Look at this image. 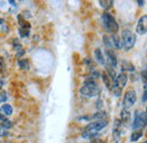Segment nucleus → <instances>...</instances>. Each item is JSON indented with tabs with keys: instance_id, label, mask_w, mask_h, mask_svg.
<instances>
[{
	"instance_id": "30",
	"label": "nucleus",
	"mask_w": 147,
	"mask_h": 143,
	"mask_svg": "<svg viewBox=\"0 0 147 143\" xmlns=\"http://www.w3.org/2000/svg\"><path fill=\"white\" fill-rule=\"evenodd\" d=\"M5 25V20H3V18H0V25Z\"/></svg>"
},
{
	"instance_id": "7",
	"label": "nucleus",
	"mask_w": 147,
	"mask_h": 143,
	"mask_svg": "<svg viewBox=\"0 0 147 143\" xmlns=\"http://www.w3.org/2000/svg\"><path fill=\"white\" fill-rule=\"evenodd\" d=\"M136 32L140 35L146 34L147 33V15H143L139 18L138 23H137V27H136Z\"/></svg>"
},
{
	"instance_id": "1",
	"label": "nucleus",
	"mask_w": 147,
	"mask_h": 143,
	"mask_svg": "<svg viewBox=\"0 0 147 143\" xmlns=\"http://www.w3.org/2000/svg\"><path fill=\"white\" fill-rule=\"evenodd\" d=\"M79 92H80V94H82V95H84V97L93 98V97L98 95V93H100V89H98L97 84L95 83V81H94L92 77L90 76V78H87V80L85 81L84 85L80 88Z\"/></svg>"
},
{
	"instance_id": "19",
	"label": "nucleus",
	"mask_w": 147,
	"mask_h": 143,
	"mask_svg": "<svg viewBox=\"0 0 147 143\" xmlns=\"http://www.w3.org/2000/svg\"><path fill=\"white\" fill-rule=\"evenodd\" d=\"M98 3H100L101 7H103V8H105V9H109V8L112 7L113 1H112V0H100Z\"/></svg>"
},
{
	"instance_id": "15",
	"label": "nucleus",
	"mask_w": 147,
	"mask_h": 143,
	"mask_svg": "<svg viewBox=\"0 0 147 143\" xmlns=\"http://www.w3.org/2000/svg\"><path fill=\"white\" fill-rule=\"evenodd\" d=\"M108 116V114L105 111H98L96 114H94L92 116V119H95V121H104V118Z\"/></svg>"
},
{
	"instance_id": "31",
	"label": "nucleus",
	"mask_w": 147,
	"mask_h": 143,
	"mask_svg": "<svg viewBox=\"0 0 147 143\" xmlns=\"http://www.w3.org/2000/svg\"><path fill=\"white\" fill-rule=\"evenodd\" d=\"M2 86H3V81H1V80H0V90L2 89Z\"/></svg>"
},
{
	"instance_id": "26",
	"label": "nucleus",
	"mask_w": 147,
	"mask_h": 143,
	"mask_svg": "<svg viewBox=\"0 0 147 143\" xmlns=\"http://www.w3.org/2000/svg\"><path fill=\"white\" fill-rule=\"evenodd\" d=\"M6 99H7V97H6V92L1 93V94H0V101H6Z\"/></svg>"
},
{
	"instance_id": "22",
	"label": "nucleus",
	"mask_w": 147,
	"mask_h": 143,
	"mask_svg": "<svg viewBox=\"0 0 147 143\" xmlns=\"http://www.w3.org/2000/svg\"><path fill=\"white\" fill-rule=\"evenodd\" d=\"M103 41H104V44L108 47V49H111L112 48V44H111V40H110V36L108 35H104L103 36Z\"/></svg>"
},
{
	"instance_id": "16",
	"label": "nucleus",
	"mask_w": 147,
	"mask_h": 143,
	"mask_svg": "<svg viewBox=\"0 0 147 143\" xmlns=\"http://www.w3.org/2000/svg\"><path fill=\"white\" fill-rule=\"evenodd\" d=\"M143 131H135L132 134H131V136H130V141L131 142H136V141H138L142 136H143Z\"/></svg>"
},
{
	"instance_id": "12",
	"label": "nucleus",
	"mask_w": 147,
	"mask_h": 143,
	"mask_svg": "<svg viewBox=\"0 0 147 143\" xmlns=\"http://www.w3.org/2000/svg\"><path fill=\"white\" fill-rule=\"evenodd\" d=\"M120 118H121V123L122 124H128L130 122V112L127 109H122L121 114H120Z\"/></svg>"
},
{
	"instance_id": "32",
	"label": "nucleus",
	"mask_w": 147,
	"mask_h": 143,
	"mask_svg": "<svg viewBox=\"0 0 147 143\" xmlns=\"http://www.w3.org/2000/svg\"><path fill=\"white\" fill-rule=\"evenodd\" d=\"M97 143H102V142H101V141H97Z\"/></svg>"
},
{
	"instance_id": "9",
	"label": "nucleus",
	"mask_w": 147,
	"mask_h": 143,
	"mask_svg": "<svg viewBox=\"0 0 147 143\" xmlns=\"http://www.w3.org/2000/svg\"><path fill=\"white\" fill-rule=\"evenodd\" d=\"M127 82H128V75L126 74V73H120L119 75H117V80H115V84L120 88V89H122V88H125L126 85H127Z\"/></svg>"
},
{
	"instance_id": "34",
	"label": "nucleus",
	"mask_w": 147,
	"mask_h": 143,
	"mask_svg": "<svg viewBox=\"0 0 147 143\" xmlns=\"http://www.w3.org/2000/svg\"><path fill=\"white\" fill-rule=\"evenodd\" d=\"M144 143H147V141H145V142H144Z\"/></svg>"
},
{
	"instance_id": "23",
	"label": "nucleus",
	"mask_w": 147,
	"mask_h": 143,
	"mask_svg": "<svg viewBox=\"0 0 147 143\" xmlns=\"http://www.w3.org/2000/svg\"><path fill=\"white\" fill-rule=\"evenodd\" d=\"M19 34L22 37H25V36H28L30 34V30H24V29H19Z\"/></svg>"
},
{
	"instance_id": "17",
	"label": "nucleus",
	"mask_w": 147,
	"mask_h": 143,
	"mask_svg": "<svg viewBox=\"0 0 147 143\" xmlns=\"http://www.w3.org/2000/svg\"><path fill=\"white\" fill-rule=\"evenodd\" d=\"M18 66L20 69H24V71H27L30 69V63L27 59H19L18 60Z\"/></svg>"
},
{
	"instance_id": "13",
	"label": "nucleus",
	"mask_w": 147,
	"mask_h": 143,
	"mask_svg": "<svg viewBox=\"0 0 147 143\" xmlns=\"http://www.w3.org/2000/svg\"><path fill=\"white\" fill-rule=\"evenodd\" d=\"M102 80H103V82H104L105 86H107V88H108L109 90H112V86H113V82H112V80H111L110 77H109V75H108L107 73H103V74H102Z\"/></svg>"
},
{
	"instance_id": "5",
	"label": "nucleus",
	"mask_w": 147,
	"mask_h": 143,
	"mask_svg": "<svg viewBox=\"0 0 147 143\" xmlns=\"http://www.w3.org/2000/svg\"><path fill=\"white\" fill-rule=\"evenodd\" d=\"M107 125H108V122L105 119L104 121H95V122H92L86 126L84 132H87V133H91V134H97V132L103 129Z\"/></svg>"
},
{
	"instance_id": "28",
	"label": "nucleus",
	"mask_w": 147,
	"mask_h": 143,
	"mask_svg": "<svg viewBox=\"0 0 147 143\" xmlns=\"http://www.w3.org/2000/svg\"><path fill=\"white\" fill-rule=\"evenodd\" d=\"M137 2L139 3V6H144V3H145V1H142V0H138Z\"/></svg>"
},
{
	"instance_id": "29",
	"label": "nucleus",
	"mask_w": 147,
	"mask_h": 143,
	"mask_svg": "<svg viewBox=\"0 0 147 143\" xmlns=\"http://www.w3.org/2000/svg\"><path fill=\"white\" fill-rule=\"evenodd\" d=\"M5 119H6V118H5V116H3L2 114H0V121H1V122H3Z\"/></svg>"
},
{
	"instance_id": "27",
	"label": "nucleus",
	"mask_w": 147,
	"mask_h": 143,
	"mask_svg": "<svg viewBox=\"0 0 147 143\" xmlns=\"http://www.w3.org/2000/svg\"><path fill=\"white\" fill-rule=\"evenodd\" d=\"M142 101H143V102H146L147 101V90H145V92H144V94H143Z\"/></svg>"
},
{
	"instance_id": "6",
	"label": "nucleus",
	"mask_w": 147,
	"mask_h": 143,
	"mask_svg": "<svg viewBox=\"0 0 147 143\" xmlns=\"http://www.w3.org/2000/svg\"><path fill=\"white\" fill-rule=\"evenodd\" d=\"M137 100V95H136V92L134 90H128L126 93H125V97H123V109H127L128 110L130 107H132L135 105Z\"/></svg>"
},
{
	"instance_id": "24",
	"label": "nucleus",
	"mask_w": 147,
	"mask_h": 143,
	"mask_svg": "<svg viewBox=\"0 0 147 143\" xmlns=\"http://www.w3.org/2000/svg\"><path fill=\"white\" fill-rule=\"evenodd\" d=\"M142 80H143V82L145 83V85L147 86V69L142 72Z\"/></svg>"
},
{
	"instance_id": "21",
	"label": "nucleus",
	"mask_w": 147,
	"mask_h": 143,
	"mask_svg": "<svg viewBox=\"0 0 147 143\" xmlns=\"http://www.w3.org/2000/svg\"><path fill=\"white\" fill-rule=\"evenodd\" d=\"M1 127H2V128H7V129H9V128L13 127V123H11L10 121H8V119H5L3 122H1Z\"/></svg>"
},
{
	"instance_id": "18",
	"label": "nucleus",
	"mask_w": 147,
	"mask_h": 143,
	"mask_svg": "<svg viewBox=\"0 0 147 143\" xmlns=\"http://www.w3.org/2000/svg\"><path fill=\"white\" fill-rule=\"evenodd\" d=\"M1 111H2L6 116H9V115L13 114V107H11L10 105H8V104H5V105H2V107H1Z\"/></svg>"
},
{
	"instance_id": "8",
	"label": "nucleus",
	"mask_w": 147,
	"mask_h": 143,
	"mask_svg": "<svg viewBox=\"0 0 147 143\" xmlns=\"http://www.w3.org/2000/svg\"><path fill=\"white\" fill-rule=\"evenodd\" d=\"M105 58H107V65L111 66L112 68L117 66L118 64V60H117V56L114 54V51L112 49H107L105 50Z\"/></svg>"
},
{
	"instance_id": "14",
	"label": "nucleus",
	"mask_w": 147,
	"mask_h": 143,
	"mask_svg": "<svg viewBox=\"0 0 147 143\" xmlns=\"http://www.w3.org/2000/svg\"><path fill=\"white\" fill-rule=\"evenodd\" d=\"M18 22H19V25H20V29H24V30H30L31 27V24L28 22H26L23 16H18Z\"/></svg>"
},
{
	"instance_id": "25",
	"label": "nucleus",
	"mask_w": 147,
	"mask_h": 143,
	"mask_svg": "<svg viewBox=\"0 0 147 143\" xmlns=\"http://www.w3.org/2000/svg\"><path fill=\"white\" fill-rule=\"evenodd\" d=\"M5 69V61H3V58L0 56V72H2Z\"/></svg>"
},
{
	"instance_id": "20",
	"label": "nucleus",
	"mask_w": 147,
	"mask_h": 143,
	"mask_svg": "<svg viewBox=\"0 0 147 143\" xmlns=\"http://www.w3.org/2000/svg\"><path fill=\"white\" fill-rule=\"evenodd\" d=\"M122 69H123V71L134 72L135 71V67H134V65H131L128 61H123V63H122Z\"/></svg>"
},
{
	"instance_id": "33",
	"label": "nucleus",
	"mask_w": 147,
	"mask_h": 143,
	"mask_svg": "<svg viewBox=\"0 0 147 143\" xmlns=\"http://www.w3.org/2000/svg\"><path fill=\"white\" fill-rule=\"evenodd\" d=\"M146 114H147V107H146Z\"/></svg>"
},
{
	"instance_id": "2",
	"label": "nucleus",
	"mask_w": 147,
	"mask_h": 143,
	"mask_svg": "<svg viewBox=\"0 0 147 143\" xmlns=\"http://www.w3.org/2000/svg\"><path fill=\"white\" fill-rule=\"evenodd\" d=\"M102 20H103V25L108 32H110L112 34H117V32L119 31V25H118L115 18L109 13H104L102 16Z\"/></svg>"
},
{
	"instance_id": "3",
	"label": "nucleus",
	"mask_w": 147,
	"mask_h": 143,
	"mask_svg": "<svg viewBox=\"0 0 147 143\" xmlns=\"http://www.w3.org/2000/svg\"><path fill=\"white\" fill-rule=\"evenodd\" d=\"M121 41H122V48H125L126 51H129L130 49L134 48L135 43H136V35L129 31V30H125L122 32V36H121Z\"/></svg>"
},
{
	"instance_id": "11",
	"label": "nucleus",
	"mask_w": 147,
	"mask_h": 143,
	"mask_svg": "<svg viewBox=\"0 0 147 143\" xmlns=\"http://www.w3.org/2000/svg\"><path fill=\"white\" fill-rule=\"evenodd\" d=\"M94 56H95L96 61H97L100 65H103V66H105V65H107L105 58H104V56H103V54H102L101 49H96V50H95V52H94Z\"/></svg>"
},
{
	"instance_id": "10",
	"label": "nucleus",
	"mask_w": 147,
	"mask_h": 143,
	"mask_svg": "<svg viewBox=\"0 0 147 143\" xmlns=\"http://www.w3.org/2000/svg\"><path fill=\"white\" fill-rule=\"evenodd\" d=\"M111 40V44H112V48H115V49H121L122 48V41L117 34H112L110 36Z\"/></svg>"
},
{
	"instance_id": "4",
	"label": "nucleus",
	"mask_w": 147,
	"mask_h": 143,
	"mask_svg": "<svg viewBox=\"0 0 147 143\" xmlns=\"http://www.w3.org/2000/svg\"><path fill=\"white\" fill-rule=\"evenodd\" d=\"M146 125H147V114L140 111V110H137L135 112V118H134L132 128L136 129V131H142Z\"/></svg>"
}]
</instances>
